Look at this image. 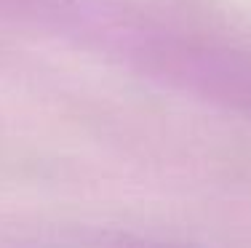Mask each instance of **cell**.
<instances>
[{"mask_svg": "<svg viewBox=\"0 0 251 248\" xmlns=\"http://www.w3.org/2000/svg\"><path fill=\"white\" fill-rule=\"evenodd\" d=\"M0 14L56 32H110L115 24L97 0H0Z\"/></svg>", "mask_w": 251, "mask_h": 248, "instance_id": "cell-1", "label": "cell"}]
</instances>
